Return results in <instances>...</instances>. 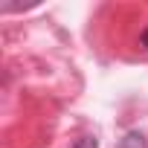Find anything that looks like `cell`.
Instances as JSON below:
<instances>
[{
    "label": "cell",
    "mask_w": 148,
    "mask_h": 148,
    "mask_svg": "<svg viewBox=\"0 0 148 148\" xmlns=\"http://www.w3.org/2000/svg\"><path fill=\"white\" fill-rule=\"evenodd\" d=\"M116 148H148V142H145V136H142L139 131H128V134L119 139Z\"/></svg>",
    "instance_id": "cell-1"
},
{
    "label": "cell",
    "mask_w": 148,
    "mask_h": 148,
    "mask_svg": "<svg viewBox=\"0 0 148 148\" xmlns=\"http://www.w3.org/2000/svg\"><path fill=\"white\" fill-rule=\"evenodd\" d=\"M70 148H99V139H96V136H90V134H84V136H79L76 142H73Z\"/></svg>",
    "instance_id": "cell-2"
},
{
    "label": "cell",
    "mask_w": 148,
    "mask_h": 148,
    "mask_svg": "<svg viewBox=\"0 0 148 148\" xmlns=\"http://www.w3.org/2000/svg\"><path fill=\"white\" fill-rule=\"evenodd\" d=\"M139 47H145V49H148V26L139 32Z\"/></svg>",
    "instance_id": "cell-3"
}]
</instances>
